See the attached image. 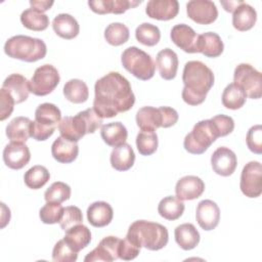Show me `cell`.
<instances>
[{
  "label": "cell",
  "instance_id": "cell-1",
  "mask_svg": "<svg viewBox=\"0 0 262 262\" xmlns=\"http://www.w3.org/2000/svg\"><path fill=\"white\" fill-rule=\"evenodd\" d=\"M93 110L101 118H114L128 112L135 103L130 82L118 72H110L94 85Z\"/></svg>",
  "mask_w": 262,
  "mask_h": 262
},
{
  "label": "cell",
  "instance_id": "cell-2",
  "mask_svg": "<svg viewBox=\"0 0 262 262\" xmlns=\"http://www.w3.org/2000/svg\"><path fill=\"white\" fill-rule=\"evenodd\" d=\"M215 77L210 68L199 60H190L184 64L182 73V99L189 105H199L206 99L214 85Z\"/></svg>",
  "mask_w": 262,
  "mask_h": 262
},
{
  "label": "cell",
  "instance_id": "cell-3",
  "mask_svg": "<svg viewBox=\"0 0 262 262\" xmlns=\"http://www.w3.org/2000/svg\"><path fill=\"white\" fill-rule=\"evenodd\" d=\"M126 237L140 248L159 251L167 246L169 233L167 228L160 223L136 220L129 226Z\"/></svg>",
  "mask_w": 262,
  "mask_h": 262
},
{
  "label": "cell",
  "instance_id": "cell-4",
  "mask_svg": "<svg viewBox=\"0 0 262 262\" xmlns=\"http://www.w3.org/2000/svg\"><path fill=\"white\" fill-rule=\"evenodd\" d=\"M101 126L102 119L93 108H87L79 112L74 117L68 116L62 118L58 124V131L61 137L78 142L86 134L94 133Z\"/></svg>",
  "mask_w": 262,
  "mask_h": 262
},
{
  "label": "cell",
  "instance_id": "cell-5",
  "mask_svg": "<svg viewBox=\"0 0 262 262\" xmlns=\"http://www.w3.org/2000/svg\"><path fill=\"white\" fill-rule=\"evenodd\" d=\"M4 52L11 58L26 62H35L45 57L47 47L42 39L16 35L5 42Z\"/></svg>",
  "mask_w": 262,
  "mask_h": 262
},
{
  "label": "cell",
  "instance_id": "cell-6",
  "mask_svg": "<svg viewBox=\"0 0 262 262\" xmlns=\"http://www.w3.org/2000/svg\"><path fill=\"white\" fill-rule=\"evenodd\" d=\"M178 113L170 106H142L136 113V124L141 131H156L158 128H169L178 121Z\"/></svg>",
  "mask_w": 262,
  "mask_h": 262
},
{
  "label": "cell",
  "instance_id": "cell-7",
  "mask_svg": "<svg viewBox=\"0 0 262 262\" xmlns=\"http://www.w3.org/2000/svg\"><path fill=\"white\" fill-rule=\"evenodd\" d=\"M121 62L125 70L142 81L151 79L156 72V63L151 56L136 46H130L123 51Z\"/></svg>",
  "mask_w": 262,
  "mask_h": 262
},
{
  "label": "cell",
  "instance_id": "cell-8",
  "mask_svg": "<svg viewBox=\"0 0 262 262\" xmlns=\"http://www.w3.org/2000/svg\"><path fill=\"white\" fill-rule=\"evenodd\" d=\"M218 137L219 135L215 130L211 119L202 120L193 126L188 134H186L183 140V146L189 154L202 155Z\"/></svg>",
  "mask_w": 262,
  "mask_h": 262
},
{
  "label": "cell",
  "instance_id": "cell-9",
  "mask_svg": "<svg viewBox=\"0 0 262 262\" xmlns=\"http://www.w3.org/2000/svg\"><path fill=\"white\" fill-rule=\"evenodd\" d=\"M233 83L239 86L247 97L259 99L262 95L261 73L250 63H239L234 69Z\"/></svg>",
  "mask_w": 262,
  "mask_h": 262
},
{
  "label": "cell",
  "instance_id": "cell-10",
  "mask_svg": "<svg viewBox=\"0 0 262 262\" xmlns=\"http://www.w3.org/2000/svg\"><path fill=\"white\" fill-rule=\"evenodd\" d=\"M58 71L49 63L37 68L29 81L30 92L37 96H45L51 93L59 84Z\"/></svg>",
  "mask_w": 262,
  "mask_h": 262
},
{
  "label": "cell",
  "instance_id": "cell-11",
  "mask_svg": "<svg viewBox=\"0 0 262 262\" xmlns=\"http://www.w3.org/2000/svg\"><path fill=\"white\" fill-rule=\"evenodd\" d=\"M239 188L248 198L260 196L262 193V166L259 162L251 161L244 166L241 174Z\"/></svg>",
  "mask_w": 262,
  "mask_h": 262
},
{
  "label": "cell",
  "instance_id": "cell-12",
  "mask_svg": "<svg viewBox=\"0 0 262 262\" xmlns=\"http://www.w3.org/2000/svg\"><path fill=\"white\" fill-rule=\"evenodd\" d=\"M187 16L199 25H210L218 17V10L213 1L191 0L186 4Z\"/></svg>",
  "mask_w": 262,
  "mask_h": 262
},
{
  "label": "cell",
  "instance_id": "cell-13",
  "mask_svg": "<svg viewBox=\"0 0 262 262\" xmlns=\"http://www.w3.org/2000/svg\"><path fill=\"white\" fill-rule=\"evenodd\" d=\"M121 238L108 235L102 238L97 247L89 252L84 258L85 262H93V261H105L112 262L119 259L118 252L120 246Z\"/></svg>",
  "mask_w": 262,
  "mask_h": 262
},
{
  "label": "cell",
  "instance_id": "cell-14",
  "mask_svg": "<svg viewBox=\"0 0 262 262\" xmlns=\"http://www.w3.org/2000/svg\"><path fill=\"white\" fill-rule=\"evenodd\" d=\"M31 160V152L25 142L11 141L3 149L4 164L12 170L23 169Z\"/></svg>",
  "mask_w": 262,
  "mask_h": 262
},
{
  "label": "cell",
  "instance_id": "cell-15",
  "mask_svg": "<svg viewBox=\"0 0 262 262\" xmlns=\"http://www.w3.org/2000/svg\"><path fill=\"white\" fill-rule=\"evenodd\" d=\"M213 171L223 177L230 176L236 169L237 159L235 154L226 146H220L211 156Z\"/></svg>",
  "mask_w": 262,
  "mask_h": 262
},
{
  "label": "cell",
  "instance_id": "cell-16",
  "mask_svg": "<svg viewBox=\"0 0 262 262\" xmlns=\"http://www.w3.org/2000/svg\"><path fill=\"white\" fill-rule=\"evenodd\" d=\"M198 36L194 30L185 24L175 25L170 33L172 42L187 53H198Z\"/></svg>",
  "mask_w": 262,
  "mask_h": 262
},
{
  "label": "cell",
  "instance_id": "cell-17",
  "mask_svg": "<svg viewBox=\"0 0 262 262\" xmlns=\"http://www.w3.org/2000/svg\"><path fill=\"white\" fill-rule=\"evenodd\" d=\"M195 219L202 229L206 231L213 230L220 220V209L218 205L211 200L201 201L196 206Z\"/></svg>",
  "mask_w": 262,
  "mask_h": 262
},
{
  "label": "cell",
  "instance_id": "cell-18",
  "mask_svg": "<svg viewBox=\"0 0 262 262\" xmlns=\"http://www.w3.org/2000/svg\"><path fill=\"white\" fill-rule=\"evenodd\" d=\"M205 190L204 181L194 175L180 178L175 186L176 196L181 201H191L200 198Z\"/></svg>",
  "mask_w": 262,
  "mask_h": 262
},
{
  "label": "cell",
  "instance_id": "cell-19",
  "mask_svg": "<svg viewBox=\"0 0 262 262\" xmlns=\"http://www.w3.org/2000/svg\"><path fill=\"white\" fill-rule=\"evenodd\" d=\"M179 12L177 0H149L145 7L147 16L158 20L173 19Z\"/></svg>",
  "mask_w": 262,
  "mask_h": 262
},
{
  "label": "cell",
  "instance_id": "cell-20",
  "mask_svg": "<svg viewBox=\"0 0 262 262\" xmlns=\"http://www.w3.org/2000/svg\"><path fill=\"white\" fill-rule=\"evenodd\" d=\"M142 1L135 0H95L88 1L90 9L97 14H122L128 9L136 7Z\"/></svg>",
  "mask_w": 262,
  "mask_h": 262
},
{
  "label": "cell",
  "instance_id": "cell-21",
  "mask_svg": "<svg viewBox=\"0 0 262 262\" xmlns=\"http://www.w3.org/2000/svg\"><path fill=\"white\" fill-rule=\"evenodd\" d=\"M2 88L5 89L14 99L15 103H21L29 97V80L20 74H11L3 82Z\"/></svg>",
  "mask_w": 262,
  "mask_h": 262
},
{
  "label": "cell",
  "instance_id": "cell-22",
  "mask_svg": "<svg viewBox=\"0 0 262 262\" xmlns=\"http://www.w3.org/2000/svg\"><path fill=\"white\" fill-rule=\"evenodd\" d=\"M114 217L112 206L103 201L92 203L87 209V220L94 227L108 225Z\"/></svg>",
  "mask_w": 262,
  "mask_h": 262
},
{
  "label": "cell",
  "instance_id": "cell-23",
  "mask_svg": "<svg viewBox=\"0 0 262 262\" xmlns=\"http://www.w3.org/2000/svg\"><path fill=\"white\" fill-rule=\"evenodd\" d=\"M156 63L160 76L167 81L173 80L176 77L178 70V56L171 48L162 49L156 58Z\"/></svg>",
  "mask_w": 262,
  "mask_h": 262
},
{
  "label": "cell",
  "instance_id": "cell-24",
  "mask_svg": "<svg viewBox=\"0 0 262 262\" xmlns=\"http://www.w3.org/2000/svg\"><path fill=\"white\" fill-rule=\"evenodd\" d=\"M79 154L77 142L70 141L61 136L57 137L51 145V155L55 161L62 164L74 162Z\"/></svg>",
  "mask_w": 262,
  "mask_h": 262
},
{
  "label": "cell",
  "instance_id": "cell-25",
  "mask_svg": "<svg viewBox=\"0 0 262 262\" xmlns=\"http://www.w3.org/2000/svg\"><path fill=\"white\" fill-rule=\"evenodd\" d=\"M196 48L206 57H218L224 50V44L217 33L207 32L198 36Z\"/></svg>",
  "mask_w": 262,
  "mask_h": 262
},
{
  "label": "cell",
  "instance_id": "cell-26",
  "mask_svg": "<svg viewBox=\"0 0 262 262\" xmlns=\"http://www.w3.org/2000/svg\"><path fill=\"white\" fill-rule=\"evenodd\" d=\"M52 29L57 36L66 40L76 38L80 32L77 19L69 13L57 14L52 20Z\"/></svg>",
  "mask_w": 262,
  "mask_h": 262
},
{
  "label": "cell",
  "instance_id": "cell-27",
  "mask_svg": "<svg viewBox=\"0 0 262 262\" xmlns=\"http://www.w3.org/2000/svg\"><path fill=\"white\" fill-rule=\"evenodd\" d=\"M257 20V12L253 6L243 2L238 5L232 14V26L239 32L251 30Z\"/></svg>",
  "mask_w": 262,
  "mask_h": 262
},
{
  "label": "cell",
  "instance_id": "cell-28",
  "mask_svg": "<svg viewBox=\"0 0 262 262\" xmlns=\"http://www.w3.org/2000/svg\"><path fill=\"white\" fill-rule=\"evenodd\" d=\"M111 165L117 171H127L134 165L135 154L132 146L128 143H123L114 147L111 152Z\"/></svg>",
  "mask_w": 262,
  "mask_h": 262
},
{
  "label": "cell",
  "instance_id": "cell-29",
  "mask_svg": "<svg viewBox=\"0 0 262 262\" xmlns=\"http://www.w3.org/2000/svg\"><path fill=\"white\" fill-rule=\"evenodd\" d=\"M175 242L184 251L194 249L200 243V233L191 223L178 225L174 230Z\"/></svg>",
  "mask_w": 262,
  "mask_h": 262
},
{
  "label": "cell",
  "instance_id": "cell-30",
  "mask_svg": "<svg viewBox=\"0 0 262 262\" xmlns=\"http://www.w3.org/2000/svg\"><path fill=\"white\" fill-rule=\"evenodd\" d=\"M100 136L107 145L116 147L126 143L128 131L121 122H113L101 126Z\"/></svg>",
  "mask_w": 262,
  "mask_h": 262
},
{
  "label": "cell",
  "instance_id": "cell-31",
  "mask_svg": "<svg viewBox=\"0 0 262 262\" xmlns=\"http://www.w3.org/2000/svg\"><path fill=\"white\" fill-rule=\"evenodd\" d=\"M32 120L27 117H16L6 126V136L10 141L26 142L31 137Z\"/></svg>",
  "mask_w": 262,
  "mask_h": 262
},
{
  "label": "cell",
  "instance_id": "cell-32",
  "mask_svg": "<svg viewBox=\"0 0 262 262\" xmlns=\"http://www.w3.org/2000/svg\"><path fill=\"white\" fill-rule=\"evenodd\" d=\"M63 239L76 251L80 252L81 250L85 249L91 242V231L90 229L81 224L73 226L72 228L66 231V235Z\"/></svg>",
  "mask_w": 262,
  "mask_h": 262
},
{
  "label": "cell",
  "instance_id": "cell-33",
  "mask_svg": "<svg viewBox=\"0 0 262 262\" xmlns=\"http://www.w3.org/2000/svg\"><path fill=\"white\" fill-rule=\"evenodd\" d=\"M185 206L177 196L168 195L162 199L158 205V212L161 217L169 221H174L180 218L184 212Z\"/></svg>",
  "mask_w": 262,
  "mask_h": 262
},
{
  "label": "cell",
  "instance_id": "cell-34",
  "mask_svg": "<svg viewBox=\"0 0 262 262\" xmlns=\"http://www.w3.org/2000/svg\"><path fill=\"white\" fill-rule=\"evenodd\" d=\"M64 97L73 103H83L89 97V90L86 83L80 79H71L63 86Z\"/></svg>",
  "mask_w": 262,
  "mask_h": 262
},
{
  "label": "cell",
  "instance_id": "cell-35",
  "mask_svg": "<svg viewBox=\"0 0 262 262\" xmlns=\"http://www.w3.org/2000/svg\"><path fill=\"white\" fill-rule=\"evenodd\" d=\"M35 121L46 126L56 127L61 121L60 110L53 103H41L35 111Z\"/></svg>",
  "mask_w": 262,
  "mask_h": 262
},
{
  "label": "cell",
  "instance_id": "cell-36",
  "mask_svg": "<svg viewBox=\"0 0 262 262\" xmlns=\"http://www.w3.org/2000/svg\"><path fill=\"white\" fill-rule=\"evenodd\" d=\"M20 21L25 28L36 32L46 30L49 25L48 16L45 13L37 11L33 8L26 9L21 12Z\"/></svg>",
  "mask_w": 262,
  "mask_h": 262
},
{
  "label": "cell",
  "instance_id": "cell-37",
  "mask_svg": "<svg viewBox=\"0 0 262 262\" xmlns=\"http://www.w3.org/2000/svg\"><path fill=\"white\" fill-rule=\"evenodd\" d=\"M245 91L234 83L228 84L222 93V104L229 110H238L246 103Z\"/></svg>",
  "mask_w": 262,
  "mask_h": 262
},
{
  "label": "cell",
  "instance_id": "cell-38",
  "mask_svg": "<svg viewBox=\"0 0 262 262\" xmlns=\"http://www.w3.org/2000/svg\"><path fill=\"white\" fill-rule=\"evenodd\" d=\"M50 179V173L46 167L36 165L30 168L24 175L26 185L31 189H39L43 187Z\"/></svg>",
  "mask_w": 262,
  "mask_h": 262
},
{
  "label": "cell",
  "instance_id": "cell-39",
  "mask_svg": "<svg viewBox=\"0 0 262 262\" xmlns=\"http://www.w3.org/2000/svg\"><path fill=\"white\" fill-rule=\"evenodd\" d=\"M130 37L129 29L122 23H112L104 30L105 41L113 46L125 44Z\"/></svg>",
  "mask_w": 262,
  "mask_h": 262
},
{
  "label": "cell",
  "instance_id": "cell-40",
  "mask_svg": "<svg viewBox=\"0 0 262 262\" xmlns=\"http://www.w3.org/2000/svg\"><path fill=\"white\" fill-rule=\"evenodd\" d=\"M136 40L145 46H155L161 39L159 28L149 23H142L135 30Z\"/></svg>",
  "mask_w": 262,
  "mask_h": 262
},
{
  "label": "cell",
  "instance_id": "cell-41",
  "mask_svg": "<svg viewBox=\"0 0 262 262\" xmlns=\"http://www.w3.org/2000/svg\"><path fill=\"white\" fill-rule=\"evenodd\" d=\"M158 135L154 131H140L136 136V146L140 155L150 156L158 149Z\"/></svg>",
  "mask_w": 262,
  "mask_h": 262
},
{
  "label": "cell",
  "instance_id": "cell-42",
  "mask_svg": "<svg viewBox=\"0 0 262 262\" xmlns=\"http://www.w3.org/2000/svg\"><path fill=\"white\" fill-rule=\"evenodd\" d=\"M71 198V187L61 181L53 182L44 192V199L46 202L63 203Z\"/></svg>",
  "mask_w": 262,
  "mask_h": 262
},
{
  "label": "cell",
  "instance_id": "cell-43",
  "mask_svg": "<svg viewBox=\"0 0 262 262\" xmlns=\"http://www.w3.org/2000/svg\"><path fill=\"white\" fill-rule=\"evenodd\" d=\"M63 209L64 208L59 203L46 202L39 211V217L45 224L59 223L63 214Z\"/></svg>",
  "mask_w": 262,
  "mask_h": 262
},
{
  "label": "cell",
  "instance_id": "cell-44",
  "mask_svg": "<svg viewBox=\"0 0 262 262\" xmlns=\"http://www.w3.org/2000/svg\"><path fill=\"white\" fill-rule=\"evenodd\" d=\"M78 258L76 252L63 238L59 239L53 247L52 260L55 262H75Z\"/></svg>",
  "mask_w": 262,
  "mask_h": 262
},
{
  "label": "cell",
  "instance_id": "cell-45",
  "mask_svg": "<svg viewBox=\"0 0 262 262\" xmlns=\"http://www.w3.org/2000/svg\"><path fill=\"white\" fill-rule=\"evenodd\" d=\"M83 222V215L80 208L76 206H68L63 209V214L60 219L59 225L63 231L81 224Z\"/></svg>",
  "mask_w": 262,
  "mask_h": 262
},
{
  "label": "cell",
  "instance_id": "cell-46",
  "mask_svg": "<svg viewBox=\"0 0 262 262\" xmlns=\"http://www.w3.org/2000/svg\"><path fill=\"white\" fill-rule=\"evenodd\" d=\"M246 142L249 149L257 155L262 154V127L261 125L252 126L246 136Z\"/></svg>",
  "mask_w": 262,
  "mask_h": 262
},
{
  "label": "cell",
  "instance_id": "cell-47",
  "mask_svg": "<svg viewBox=\"0 0 262 262\" xmlns=\"http://www.w3.org/2000/svg\"><path fill=\"white\" fill-rule=\"evenodd\" d=\"M211 121L217 131L219 137L230 134L234 129V121L231 117L226 115H217L211 118Z\"/></svg>",
  "mask_w": 262,
  "mask_h": 262
},
{
  "label": "cell",
  "instance_id": "cell-48",
  "mask_svg": "<svg viewBox=\"0 0 262 262\" xmlns=\"http://www.w3.org/2000/svg\"><path fill=\"white\" fill-rule=\"evenodd\" d=\"M140 247L135 245L133 242L125 237L124 239H121L120 246H119V252L118 256L119 259H122L124 261H130L135 259L138 254L140 253Z\"/></svg>",
  "mask_w": 262,
  "mask_h": 262
},
{
  "label": "cell",
  "instance_id": "cell-49",
  "mask_svg": "<svg viewBox=\"0 0 262 262\" xmlns=\"http://www.w3.org/2000/svg\"><path fill=\"white\" fill-rule=\"evenodd\" d=\"M55 128L56 127L40 124L34 120L31 124V137L37 141L47 140L54 133Z\"/></svg>",
  "mask_w": 262,
  "mask_h": 262
},
{
  "label": "cell",
  "instance_id": "cell-50",
  "mask_svg": "<svg viewBox=\"0 0 262 262\" xmlns=\"http://www.w3.org/2000/svg\"><path fill=\"white\" fill-rule=\"evenodd\" d=\"M15 101L13 97L3 88L0 90V105H1V111H0V120L4 121L13 112Z\"/></svg>",
  "mask_w": 262,
  "mask_h": 262
},
{
  "label": "cell",
  "instance_id": "cell-51",
  "mask_svg": "<svg viewBox=\"0 0 262 262\" xmlns=\"http://www.w3.org/2000/svg\"><path fill=\"white\" fill-rule=\"evenodd\" d=\"M54 4L53 1H48V0H31L30 1V5H31V8L37 10V11H40V12H44V11H47L51 8V6Z\"/></svg>",
  "mask_w": 262,
  "mask_h": 262
},
{
  "label": "cell",
  "instance_id": "cell-52",
  "mask_svg": "<svg viewBox=\"0 0 262 262\" xmlns=\"http://www.w3.org/2000/svg\"><path fill=\"white\" fill-rule=\"evenodd\" d=\"M244 1L242 0H229V1H220L221 5L223 6V8L227 11V12H233L235 10V8L241 5Z\"/></svg>",
  "mask_w": 262,
  "mask_h": 262
}]
</instances>
